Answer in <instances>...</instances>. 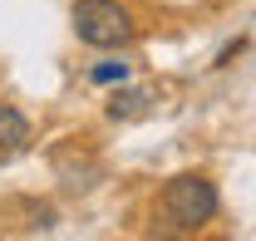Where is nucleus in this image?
Returning <instances> with one entry per match:
<instances>
[{"mask_svg": "<svg viewBox=\"0 0 256 241\" xmlns=\"http://www.w3.org/2000/svg\"><path fill=\"white\" fill-rule=\"evenodd\" d=\"M222 207V197H217V187L207 178H197V172H182V178H172L162 187V216L178 226V232H197V226H207L212 216Z\"/></svg>", "mask_w": 256, "mask_h": 241, "instance_id": "obj_1", "label": "nucleus"}, {"mask_svg": "<svg viewBox=\"0 0 256 241\" xmlns=\"http://www.w3.org/2000/svg\"><path fill=\"white\" fill-rule=\"evenodd\" d=\"M74 34L94 50H118L133 40V20L118 0H74Z\"/></svg>", "mask_w": 256, "mask_h": 241, "instance_id": "obj_2", "label": "nucleus"}, {"mask_svg": "<svg viewBox=\"0 0 256 241\" xmlns=\"http://www.w3.org/2000/svg\"><path fill=\"white\" fill-rule=\"evenodd\" d=\"M30 143V118L10 104H0V152H20Z\"/></svg>", "mask_w": 256, "mask_h": 241, "instance_id": "obj_3", "label": "nucleus"}, {"mask_svg": "<svg viewBox=\"0 0 256 241\" xmlns=\"http://www.w3.org/2000/svg\"><path fill=\"white\" fill-rule=\"evenodd\" d=\"M148 104V89H128V94H114V104H108V118H133L138 108Z\"/></svg>", "mask_w": 256, "mask_h": 241, "instance_id": "obj_4", "label": "nucleus"}, {"mask_svg": "<svg viewBox=\"0 0 256 241\" xmlns=\"http://www.w3.org/2000/svg\"><path fill=\"white\" fill-rule=\"evenodd\" d=\"M89 79H94V84H124V79H128V64L124 60H104V64L89 69Z\"/></svg>", "mask_w": 256, "mask_h": 241, "instance_id": "obj_5", "label": "nucleus"}]
</instances>
